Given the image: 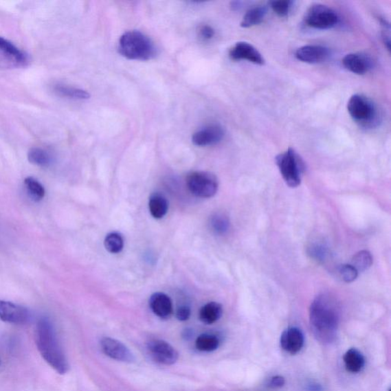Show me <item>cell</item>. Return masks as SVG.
I'll return each instance as SVG.
<instances>
[{"label":"cell","instance_id":"cell-26","mask_svg":"<svg viewBox=\"0 0 391 391\" xmlns=\"http://www.w3.org/2000/svg\"><path fill=\"white\" fill-rule=\"evenodd\" d=\"M373 263V258L368 251H361L354 256L352 265L359 272L368 270Z\"/></svg>","mask_w":391,"mask_h":391},{"label":"cell","instance_id":"cell-15","mask_svg":"<svg viewBox=\"0 0 391 391\" xmlns=\"http://www.w3.org/2000/svg\"><path fill=\"white\" fill-rule=\"evenodd\" d=\"M304 335L297 327L288 328L280 335V345L281 348L291 355L299 353L304 348Z\"/></svg>","mask_w":391,"mask_h":391},{"label":"cell","instance_id":"cell-21","mask_svg":"<svg viewBox=\"0 0 391 391\" xmlns=\"http://www.w3.org/2000/svg\"><path fill=\"white\" fill-rule=\"evenodd\" d=\"M267 13V9L263 5L256 6L250 9L245 13L241 22V27L248 29L262 23Z\"/></svg>","mask_w":391,"mask_h":391},{"label":"cell","instance_id":"cell-16","mask_svg":"<svg viewBox=\"0 0 391 391\" xmlns=\"http://www.w3.org/2000/svg\"><path fill=\"white\" fill-rule=\"evenodd\" d=\"M342 61L346 70L357 75L366 74L372 68V60L366 54H348Z\"/></svg>","mask_w":391,"mask_h":391},{"label":"cell","instance_id":"cell-25","mask_svg":"<svg viewBox=\"0 0 391 391\" xmlns=\"http://www.w3.org/2000/svg\"><path fill=\"white\" fill-rule=\"evenodd\" d=\"M106 249L111 254H119L124 248V238L119 232L109 233L104 240Z\"/></svg>","mask_w":391,"mask_h":391},{"label":"cell","instance_id":"cell-34","mask_svg":"<svg viewBox=\"0 0 391 391\" xmlns=\"http://www.w3.org/2000/svg\"><path fill=\"white\" fill-rule=\"evenodd\" d=\"M312 256L319 260H322V259L326 257V249L324 245H315L311 248Z\"/></svg>","mask_w":391,"mask_h":391},{"label":"cell","instance_id":"cell-36","mask_svg":"<svg viewBox=\"0 0 391 391\" xmlns=\"http://www.w3.org/2000/svg\"><path fill=\"white\" fill-rule=\"evenodd\" d=\"M309 391H322V387L318 383H312L309 384Z\"/></svg>","mask_w":391,"mask_h":391},{"label":"cell","instance_id":"cell-9","mask_svg":"<svg viewBox=\"0 0 391 391\" xmlns=\"http://www.w3.org/2000/svg\"><path fill=\"white\" fill-rule=\"evenodd\" d=\"M147 349L152 359L160 365L170 366L179 359V353L170 343L155 339L148 343Z\"/></svg>","mask_w":391,"mask_h":391},{"label":"cell","instance_id":"cell-12","mask_svg":"<svg viewBox=\"0 0 391 391\" xmlns=\"http://www.w3.org/2000/svg\"><path fill=\"white\" fill-rule=\"evenodd\" d=\"M229 56L235 61L247 60L258 65H264L265 63L262 54L256 47L245 42H239L233 45L230 50Z\"/></svg>","mask_w":391,"mask_h":391},{"label":"cell","instance_id":"cell-33","mask_svg":"<svg viewBox=\"0 0 391 391\" xmlns=\"http://www.w3.org/2000/svg\"><path fill=\"white\" fill-rule=\"evenodd\" d=\"M190 308L188 306H182L177 309L176 312V317L178 320L184 322L190 319Z\"/></svg>","mask_w":391,"mask_h":391},{"label":"cell","instance_id":"cell-24","mask_svg":"<svg viewBox=\"0 0 391 391\" xmlns=\"http://www.w3.org/2000/svg\"><path fill=\"white\" fill-rule=\"evenodd\" d=\"M30 163L39 167H49L52 163V157L45 150L39 148H32L28 154Z\"/></svg>","mask_w":391,"mask_h":391},{"label":"cell","instance_id":"cell-17","mask_svg":"<svg viewBox=\"0 0 391 391\" xmlns=\"http://www.w3.org/2000/svg\"><path fill=\"white\" fill-rule=\"evenodd\" d=\"M149 306L157 317L168 320L173 313V304L167 294L157 292L150 296Z\"/></svg>","mask_w":391,"mask_h":391},{"label":"cell","instance_id":"cell-27","mask_svg":"<svg viewBox=\"0 0 391 391\" xmlns=\"http://www.w3.org/2000/svg\"><path fill=\"white\" fill-rule=\"evenodd\" d=\"M25 185L28 193L34 199L38 201H42L45 195V190L43 184L38 182L35 178L27 177L25 180Z\"/></svg>","mask_w":391,"mask_h":391},{"label":"cell","instance_id":"cell-7","mask_svg":"<svg viewBox=\"0 0 391 391\" xmlns=\"http://www.w3.org/2000/svg\"><path fill=\"white\" fill-rule=\"evenodd\" d=\"M339 21L337 12L322 4L312 5L304 16L305 24L315 30H331L337 25Z\"/></svg>","mask_w":391,"mask_h":391},{"label":"cell","instance_id":"cell-5","mask_svg":"<svg viewBox=\"0 0 391 391\" xmlns=\"http://www.w3.org/2000/svg\"><path fill=\"white\" fill-rule=\"evenodd\" d=\"M347 109L352 119L362 126H373L377 120V108L366 96H352L348 102Z\"/></svg>","mask_w":391,"mask_h":391},{"label":"cell","instance_id":"cell-20","mask_svg":"<svg viewBox=\"0 0 391 391\" xmlns=\"http://www.w3.org/2000/svg\"><path fill=\"white\" fill-rule=\"evenodd\" d=\"M148 208L153 218L161 219L168 214L169 204L166 197L160 194H155L149 199Z\"/></svg>","mask_w":391,"mask_h":391},{"label":"cell","instance_id":"cell-32","mask_svg":"<svg viewBox=\"0 0 391 391\" xmlns=\"http://www.w3.org/2000/svg\"><path fill=\"white\" fill-rule=\"evenodd\" d=\"M199 36L204 41H210L215 36V30L212 27L208 25L200 26L198 30Z\"/></svg>","mask_w":391,"mask_h":391},{"label":"cell","instance_id":"cell-11","mask_svg":"<svg viewBox=\"0 0 391 391\" xmlns=\"http://www.w3.org/2000/svg\"><path fill=\"white\" fill-rule=\"evenodd\" d=\"M0 320L11 324L24 325L30 321V313L23 306L0 300Z\"/></svg>","mask_w":391,"mask_h":391},{"label":"cell","instance_id":"cell-8","mask_svg":"<svg viewBox=\"0 0 391 391\" xmlns=\"http://www.w3.org/2000/svg\"><path fill=\"white\" fill-rule=\"evenodd\" d=\"M25 54L9 41L0 37V69H17L28 65Z\"/></svg>","mask_w":391,"mask_h":391},{"label":"cell","instance_id":"cell-4","mask_svg":"<svg viewBox=\"0 0 391 391\" xmlns=\"http://www.w3.org/2000/svg\"><path fill=\"white\" fill-rule=\"evenodd\" d=\"M281 176L290 188L300 186L303 177L305 166L303 159L292 148L279 154L276 159Z\"/></svg>","mask_w":391,"mask_h":391},{"label":"cell","instance_id":"cell-29","mask_svg":"<svg viewBox=\"0 0 391 391\" xmlns=\"http://www.w3.org/2000/svg\"><path fill=\"white\" fill-rule=\"evenodd\" d=\"M211 225L218 234L223 235L230 230V219L223 214H216L212 217Z\"/></svg>","mask_w":391,"mask_h":391},{"label":"cell","instance_id":"cell-28","mask_svg":"<svg viewBox=\"0 0 391 391\" xmlns=\"http://www.w3.org/2000/svg\"><path fill=\"white\" fill-rule=\"evenodd\" d=\"M271 8L279 17L283 18L289 15L293 2L291 0H273L270 2Z\"/></svg>","mask_w":391,"mask_h":391},{"label":"cell","instance_id":"cell-2","mask_svg":"<svg viewBox=\"0 0 391 391\" xmlns=\"http://www.w3.org/2000/svg\"><path fill=\"white\" fill-rule=\"evenodd\" d=\"M36 342L44 360L58 374L65 375L69 370V364L49 319L44 317L38 322Z\"/></svg>","mask_w":391,"mask_h":391},{"label":"cell","instance_id":"cell-30","mask_svg":"<svg viewBox=\"0 0 391 391\" xmlns=\"http://www.w3.org/2000/svg\"><path fill=\"white\" fill-rule=\"evenodd\" d=\"M339 272L341 278L346 283L353 282L359 276V271L352 265H342Z\"/></svg>","mask_w":391,"mask_h":391},{"label":"cell","instance_id":"cell-14","mask_svg":"<svg viewBox=\"0 0 391 391\" xmlns=\"http://www.w3.org/2000/svg\"><path fill=\"white\" fill-rule=\"evenodd\" d=\"M225 135L224 129L219 125H210L198 130L193 136L192 142L197 146L205 147L216 145Z\"/></svg>","mask_w":391,"mask_h":391},{"label":"cell","instance_id":"cell-13","mask_svg":"<svg viewBox=\"0 0 391 391\" xmlns=\"http://www.w3.org/2000/svg\"><path fill=\"white\" fill-rule=\"evenodd\" d=\"M331 56L327 47L317 45H308L299 47L295 57L302 63L317 65L324 63Z\"/></svg>","mask_w":391,"mask_h":391},{"label":"cell","instance_id":"cell-31","mask_svg":"<svg viewBox=\"0 0 391 391\" xmlns=\"http://www.w3.org/2000/svg\"><path fill=\"white\" fill-rule=\"evenodd\" d=\"M380 23L381 26V36L384 45L390 52V25L386 19L380 18Z\"/></svg>","mask_w":391,"mask_h":391},{"label":"cell","instance_id":"cell-35","mask_svg":"<svg viewBox=\"0 0 391 391\" xmlns=\"http://www.w3.org/2000/svg\"><path fill=\"white\" fill-rule=\"evenodd\" d=\"M285 383L286 381L283 376L276 375L271 377L269 386L271 388L278 389L284 387Z\"/></svg>","mask_w":391,"mask_h":391},{"label":"cell","instance_id":"cell-23","mask_svg":"<svg viewBox=\"0 0 391 391\" xmlns=\"http://www.w3.org/2000/svg\"><path fill=\"white\" fill-rule=\"evenodd\" d=\"M54 91L63 97L74 100H86L91 98L90 93L87 91L72 87L57 85L54 87Z\"/></svg>","mask_w":391,"mask_h":391},{"label":"cell","instance_id":"cell-1","mask_svg":"<svg viewBox=\"0 0 391 391\" xmlns=\"http://www.w3.org/2000/svg\"><path fill=\"white\" fill-rule=\"evenodd\" d=\"M311 331L319 342L329 344L337 338L340 324V307L338 302L328 294L315 298L310 308Z\"/></svg>","mask_w":391,"mask_h":391},{"label":"cell","instance_id":"cell-3","mask_svg":"<svg viewBox=\"0 0 391 391\" xmlns=\"http://www.w3.org/2000/svg\"><path fill=\"white\" fill-rule=\"evenodd\" d=\"M119 52L129 60H149L157 56V47L153 40L139 31H129L119 41Z\"/></svg>","mask_w":391,"mask_h":391},{"label":"cell","instance_id":"cell-19","mask_svg":"<svg viewBox=\"0 0 391 391\" xmlns=\"http://www.w3.org/2000/svg\"><path fill=\"white\" fill-rule=\"evenodd\" d=\"M223 309L221 304L216 302H210L201 307L199 313V318L205 325L214 324L222 317Z\"/></svg>","mask_w":391,"mask_h":391},{"label":"cell","instance_id":"cell-18","mask_svg":"<svg viewBox=\"0 0 391 391\" xmlns=\"http://www.w3.org/2000/svg\"><path fill=\"white\" fill-rule=\"evenodd\" d=\"M347 372L357 374L361 372L366 366L365 356L357 348H350L343 356Z\"/></svg>","mask_w":391,"mask_h":391},{"label":"cell","instance_id":"cell-6","mask_svg":"<svg viewBox=\"0 0 391 391\" xmlns=\"http://www.w3.org/2000/svg\"><path fill=\"white\" fill-rule=\"evenodd\" d=\"M186 183L190 193L200 198L214 197L219 189L216 176L208 171H193L188 175Z\"/></svg>","mask_w":391,"mask_h":391},{"label":"cell","instance_id":"cell-22","mask_svg":"<svg viewBox=\"0 0 391 391\" xmlns=\"http://www.w3.org/2000/svg\"><path fill=\"white\" fill-rule=\"evenodd\" d=\"M221 345V340L215 335L202 334L196 339L195 346L198 351L212 353L216 351Z\"/></svg>","mask_w":391,"mask_h":391},{"label":"cell","instance_id":"cell-10","mask_svg":"<svg viewBox=\"0 0 391 391\" xmlns=\"http://www.w3.org/2000/svg\"><path fill=\"white\" fill-rule=\"evenodd\" d=\"M100 347L102 353L111 359L129 364L133 363L135 360L130 349L118 339L111 337L102 338L100 340Z\"/></svg>","mask_w":391,"mask_h":391}]
</instances>
